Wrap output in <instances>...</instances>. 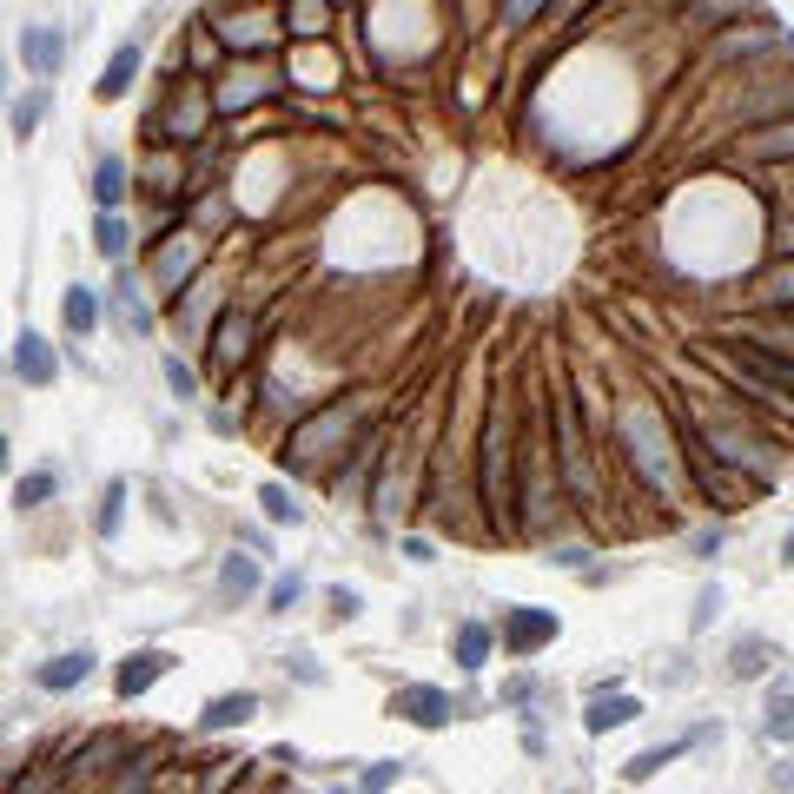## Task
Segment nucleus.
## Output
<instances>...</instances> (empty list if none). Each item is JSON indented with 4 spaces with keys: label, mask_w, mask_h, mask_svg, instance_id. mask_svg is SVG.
Listing matches in <instances>:
<instances>
[{
    "label": "nucleus",
    "mask_w": 794,
    "mask_h": 794,
    "mask_svg": "<svg viewBox=\"0 0 794 794\" xmlns=\"http://www.w3.org/2000/svg\"><path fill=\"white\" fill-rule=\"evenodd\" d=\"M345 431H351V404H331V411H318L311 424H298V431H292L285 457H292V464H318V457H325Z\"/></svg>",
    "instance_id": "nucleus-1"
},
{
    "label": "nucleus",
    "mask_w": 794,
    "mask_h": 794,
    "mask_svg": "<svg viewBox=\"0 0 794 794\" xmlns=\"http://www.w3.org/2000/svg\"><path fill=\"white\" fill-rule=\"evenodd\" d=\"M484 504L497 510V523H510L517 490H510V444H504V424H497V417H490V431H484Z\"/></svg>",
    "instance_id": "nucleus-2"
},
{
    "label": "nucleus",
    "mask_w": 794,
    "mask_h": 794,
    "mask_svg": "<svg viewBox=\"0 0 794 794\" xmlns=\"http://www.w3.org/2000/svg\"><path fill=\"white\" fill-rule=\"evenodd\" d=\"M550 636H557V610H510V616H504V643H510L517 656L543 649Z\"/></svg>",
    "instance_id": "nucleus-3"
},
{
    "label": "nucleus",
    "mask_w": 794,
    "mask_h": 794,
    "mask_svg": "<svg viewBox=\"0 0 794 794\" xmlns=\"http://www.w3.org/2000/svg\"><path fill=\"white\" fill-rule=\"evenodd\" d=\"M404 722H417V729H444L451 722V696L444 689H424V682H411V689H398V702H391Z\"/></svg>",
    "instance_id": "nucleus-4"
},
{
    "label": "nucleus",
    "mask_w": 794,
    "mask_h": 794,
    "mask_svg": "<svg viewBox=\"0 0 794 794\" xmlns=\"http://www.w3.org/2000/svg\"><path fill=\"white\" fill-rule=\"evenodd\" d=\"M252 331H258V325H252V311H225V318H219V331H212V338H219V345H212V358H219L225 371H239V364L252 358Z\"/></svg>",
    "instance_id": "nucleus-5"
},
{
    "label": "nucleus",
    "mask_w": 794,
    "mask_h": 794,
    "mask_svg": "<svg viewBox=\"0 0 794 794\" xmlns=\"http://www.w3.org/2000/svg\"><path fill=\"white\" fill-rule=\"evenodd\" d=\"M166 669H172V656H166V649H139V656H126V663H119V696H126V702H133V696H146Z\"/></svg>",
    "instance_id": "nucleus-6"
},
{
    "label": "nucleus",
    "mask_w": 794,
    "mask_h": 794,
    "mask_svg": "<svg viewBox=\"0 0 794 794\" xmlns=\"http://www.w3.org/2000/svg\"><path fill=\"white\" fill-rule=\"evenodd\" d=\"M192 265H199V239H172V245L152 258V278H159L166 292H179V285L192 278Z\"/></svg>",
    "instance_id": "nucleus-7"
},
{
    "label": "nucleus",
    "mask_w": 794,
    "mask_h": 794,
    "mask_svg": "<svg viewBox=\"0 0 794 794\" xmlns=\"http://www.w3.org/2000/svg\"><path fill=\"white\" fill-rule=\"evenodd\" d=\"M557 431H563V464H570V484L590 497V464H583V431H576V404H570V398L557 404Z\"/></svg>",
    "instance_id": "nucleus-8"
},
{
    "label": "nucleus",
    "mask_w": 794,
    "mask_h": 794,
    "mask_svg": "<svg viewBox=\"0 0 794 794\" xmlns=\"http://www.w3.org/2000/svg\"><path fill=\"white\" fill-rule=\"evenodd\" d=\"M13 364H20V378H27V384H53V378H60V364H53L46 338H33V331H20V345H13Z\"/></svg>",
    "instance_id": "nucleus-9"
},
{
    "label": "nucleus",
    "mask_w": 794,
    "mask_h": 794,
    "mask_svg": "<svg viewBox=\"0 0 794 794\" xmlns=\"http://www.w3.org/2000/svg\"><path fill=\"white\" fill-rule=\"evenodd\" d=\"M60 53H66V46H60V33H53V27H27V40H20V60H27L40 80H46V73H60Z\"/></svg>",
    "instance_id": "nucleus-10"
},
{
    "label": "nucleus",
    "mask_w": 794,
    "mask_h": 794,
    "mask_svg": "<svg viewBox=\"0 0 794 794\" xmlns=\"http://www.w3.org/2000/svg\"><path fill=\"white\" fill-rule=\"evenodd\" d=\"M636 716H643L636 696H596L590 716H583V729H590V735H610V729H623V722H636Z\"/></svg>",
    "instance_id": "nucleus-11"
},
{
    "label": "nucleus",
    "mask_w": 794,
    "mask_h": 794,
    "mask_svg": "<svg viewBox=\"0 0 794 794\" xmlns=\"http://www.w3.org/2000/svg\"><path fill=\"white\" fill-rule=\"evenodd\" d=\"M93 676V656L80 649V656H53L46 669H40V689H53V696H66V689H80Z\"/></svg>",
    "instance_id": "nucleus-12"
},
{
    "label": "nucleus",
    "mask_w": 794,
    "mask_h": 794,
    "mask_svg": "<svg viewBox=\"0 0 794 794\" xmlns=\"http://www.w3.org/2000/svg\"><path fill=\"white\" fill-rule=\"evenodd\" d=\"M133 73H139V46H119V53L106 60V73H99V99H119V93L133 86Z\"/></svg>",
    "instance_id": "nucleus-13"
},
{
    "label": "nucleus",
    "mask_w": 794,
    "mask_h": 794,
    "mask_svg": "<svg viewBox=\"0 0 794 794\" xmlns=\"http://www.w3.org/2000/svg\"><path fill=\"white\" fill-rule=\"evenodd\" d=\"M252 716H258V696H219V702H205V729H239Z\"/></svg>",
    "instance_id": "nucleus-14"
},
{
    "label": "nucleus",
    "mask_w": 794,
    "mask_h": 794,
    "mask_svg": "<svg viewBox=\"0 0 794 794\" xmlns=\"http://www.w3.org/2000/svg\"><path fill=\"white\" fill-rule=\"evenodd\" d=\"M742 351L755 358V371H762L769 384H782V391H794V358H788V351H769V345H755V338H749Z\"/></svg>",
    "instance_id": "nucleus-15"
},
{
    "label": "nucleus",
    "mask_w": 794,
    "mask_h": 794,
    "mask_svg": "<svg viewBox=\"0 0 794 794\" xmlns=\"http://www.w3.org/2000/svg\"><path fill=\"white\" fill-rule=\"evenodd\" d=\"M272 93V73H239L232 86H219V106L232 113V106H252V99H265Z\"/></svg>",
    "instance_id": "nucleus-16"
},
{
    "label": "nucleus",
    "mask_w": 794,
    "mask_h": 794,
    "mask_svg": "<svg viewBox=\"0 0 794 794\" xmlns=\"http://www.w3.org/2000/svg\"><path fill=\"white\" fill-rule=\"evenodd\" d=\"M60 318H66V331H93V325H99V298H93L86 285H73L66 305H60Z\"/></svg>",
    "instance_id": "nucleus-17"
},
{
    "label": "nucleus",
    "mask_w": 794,
    "mask_h": 794,
    "mask_svg": "<svg viewBox=\"0 0 794 794\" xmlns=\"http://www.w3.org/2000/svg\"><path fill=\"white\" fill-rule=\"evenodd\" d=\"M696 477H702V490H709V497H716L722 510H735V497H742V490H735V477H729L722 464H709V457H696Z\"/></svg>",
    "instance_id": "nucleus-18"
},
{
    "label": "nucleus",
    "mask_w": 794,
    "mask_h": 794,
    "mask_svg": "<svg viewBox=\"0 0 794 794\" xmlns=\"http://www.w3.org/2000/svg\"><path fill=\"white\" fill-rule=\"evenodd\" d=\"M484 656H490V629L464 623V629H457V663H464V669H484Z\"/></svg>",
    "instance_id": "nucleus-19"
},
{
    "label": "nucleus",
    "mask_w": 794,
    "mask_h": 794,
    "mask_svg": "<svg viewBox=\"0 0 794 794\" xmlns=\"http://www.w3.org/2000/svg\"><path fill=\"white\" fill-rule=\"evenodd\" d=\"M93 192H99V205H119V192H126V166H119V159H99Z\"/></svg>",
    "instance_id": "nucleus-20"
},
{
    "label": "nucleus",
    "mask_w": 794,
    "mask_h": 794,
    "mask_svg": "<svg viewBox=\"0 0 794 794\" xmlns=\"http://www.w3.org/2000/svg\"><path fill=\"white\" fill-rule=\"evenodd\" d=\"M258 504H265V517H272V523H298V517H305V510L292 504V490H285V484H265V490H258Z\"/></svg>",
    "instance_id": "nucleus-21"
},
{
    "label": "nucleus",
    "mask_w": 794,
    "mask_h": 794,
    "mask_svg": "<svg viewBox=\"0 0 794 794\" xmlns=\"http://www.w3.org/2000/svg\"><path fill=\"white\" fill-rule=\"evenodd\" d=\"M93 245H99V252H106V258H113V265H119V258H126V225H119V219H113V212H106V219H99V225H93Z\"/></svg>",
    "instance_id": "nucleus-22"
},
{
    "label": "nucleus",
    "mask_w": 794,
    "mask_h": 794,
    "mask_svg": "<svg viewBox=\"0 0 794 794\" xmlns=\"http://www.w3.org/2000/svg\"><path fill=\"white\" fill-rule=\"evenodd\" d=\"M762 729H769L775 742H794V696H775V702H769V716H762Z\"/></svg>",
    "instance_id": "nucleus-23"
},
{
    "label": "nucleus",
    "mask_w": 794,
    "mask_h": 794,
    "mask_svg": "<svg viewBox=\"0 0 794 794\" xmlns=\"http://www.w3.org/2000/svg\"><path fill=\"white\" fill-rule=\"evenodd\" d=\"M199 126H205V99H179L172 106V139H192Z\"/></svg>",
    "instance_id": "nucleus-24"
},
{
    "label": "nucleus",
    "mask_w": 794,
    "mask_h": 794,
    "mask_svg": "<svg viewBox=\"0 0 794 794\" xmlns=\"http://www.w3.org/2000/svg\"><path fill=\"white\" fill-rule=\"evenodd\" d=\"M755 152H762V159H794V119L788 126H769V133L755 139Z\"/></svg>",
    "instance_id": "nucleus-25"
},
{
    "label": "nucleus",
    "mask_w": 794,
    "mask_h": 794,
    "mask_svg": "<svg viewBox=\"0 0 794 794\" xmlns=\"http://www.w3.org/2000/svg\"><path fill=\"white\" fill-rule=\"evenodd\" d=\"M762 292H769V305H788V311H794V258H788V265H775V272L762 278Z\"/></svg>",
    "instance_id": "nucleus-26"
},
{
    "label": "nucleus",
    "mask_w": 794,
    "mask_h": 794,
    "mask_svg": "<svg viewBox=\"0 0 794 794\" xmlns=\"http://www.w3.org/2000/svg\"><path fill=\"white\" fill-rule=\"evenodd\" d=\"M225 590H232V596H252V590H258V563L232 557V563H225Z\"/></svg>",
    "instance_id": "nucleus-27"
},
{
    "label": "nucleus",
    "mask_w": 794,
    "mask_h": 794,
    "mask_svg": "<svg viewBox=\"0 0 794 794\" xmlns=\"http://www.w3.org/2000/svg\"><path fill=\"white\" fill-rule=\"evenodd\" d=\"M769 663H775V649H762V643H742V649H735V676H762Z\"/></svg>",
    "instance_id": "nucleus-28"
},
{
    "label": "nucleus",
    "mask_w": 794,
    "mask_h": 794,
    "mask_svg": "<svg viewBox=\"0 0 794 794\" xmlns=\"http://www.w3.org/2000/svg\"><path fill=\"white\" fill-rule=\"evenodd\" d=\"M669 762H676V749H649V755H636V762H629V782H649V775H656V769H669Z\"/></svg>",
    "instance_id": "nucleus-29"
},
{
    "label": "nucleus",
    "mask_w": 794,
    "mask_h": 794,
    "mask_svg": "<svg viewBox=\"0 0 794 794\" xmlns=\"http://www.w3.org/2000/svg\"><path fill=\"white\" fill-rule=\"evenodd\" d=\"M755 345H769V351H788V358H794V325H782V318H775V325H762V331H755Z\"/></svg>",
    "instance_id": "nucleus-30"
},
{
    "label": "nucleus",
    "mask_w": 794,
    "mask_h": 794,
    "mask_svg": "<svg viewBox=\"0 0 794 794\" xmlns=\"http://www.w3.org/2000/svg\"><path fill=\"white\" fill-rule=\"evenodd\" d=\"M40 113H46V93H27V99L13 106V126H20V133H33V126H40Z\"/></svg>",
    "instance_id": "nucleus-31"
},
{
    "label": "nucleus",
    "mask_w": 794,
    "mask_h": 794,
    "mask_svg": "<svg viewBox=\"0 0 794 794\" xmlns=\"http://www.w3.org/2000/svg\"><path fill=\"white\" fill-rule=\"evenodd\" d=\"M46 497H53V477H46V470L20 477V510H27V504H46Z\"/></svg>",
    "instance_id": "nucleus-32"
},
{
    "label": "nucleus",
    "mask_w": 794,
    "mask_h": 794,
    "mask_svg": "<svg viewBox=\"0 0 794 794\" xmlns=\"http://www.w3.org/2000/svg\"><path fill=\"white\" fill-rule=\"evenodd\" d=\"M166 384H172L179 398H192V391H199V378L186 371V358H166Z\"/></svg>",
    "instance_id": "nucleus-33"
},
{
    "label": "nucleus",
    "mask_w": 794,
    "mask_h": 794,
    "mask_svg": "<svg viewBox=\"0 0 794 794\" xmlns=\"http://www.w3.org/2000/svg\"><path fill=\"white\" fill-rule=\"evenodd\" d=\"M119 504H126V490H119V484H113V490H106V510H99V530H106V537H113V530H119Z\"/></svg>",
    "instance_id": "nucleus-34"
},
{
    "label": "nucleus",
    "mask_w": 794,
    "mask_h": 794,
    "mask_svg": "<svg viewBox=\"0 0 794 794\" xmlns=\"http://www.w3.org/2000/svg\"><path fill=\"white\" fill-rule=\"evenodd\" d=\"M398 775H404V769H398V762H371V769H364V788H391V782H398Z\"/></svg>",
    "instance_id": "nucleus-35"
},
{
    "label": "nucleus",
    "mask_w": 794,
    "mask_h": 794,
    "mask_svg": "<svg viewBox=\"0 0 794 794\" xmlns=\"http://www.w3.org/2000/svg\"><path fill=\"white\" fill-rule=\"evenodd\" d=\"M537 7H543V0H504V27H523Z\"/></svg>",
    "instance_id": "nucleus-36"
},
{
    "label": "nucleus",
    "mask_w": 794,
    "mask_h": 794,
    "mask_svg": "<svg viewBox=\"0 0 794 794\" xmlns=\"http://www.w3.org/2000/svg\"><path fill=\"white\" fill-rule=\"evenodd\" d=\"M298 603V576H285V583H272V610H292Z\"/></svg>",
    "instance_id": "nucleus-37"
},
{
    "label": "nucleus",
    "mask_w": 794,
    "mask_h": 794,
    "mask_svg": "<svg viewBox=\"0 0 794 794\" xmlns=\"http://www.w3.org/2000/svg\"><path fill=\"white\" fill-rule=\"evenodd\" d=\"M716 610H722V596H716V590H709V596H702V603H696V629H709V616H716Z\"/></svg>",
    "instance_id": "nucleus-38"
},
{
    "label": "nucleus",
    "mask_w": 794,
    "mask_h": 794,
    "mask_svg": "<svg viewBox=\"0 0 794 794\" xmlns=\"http://www.w3.org/2000/svg\"><path fill=\"white\" fill-rule=\"evenodd\" d=\"M775 252H788V258H794V219H782V232H775Z\"/></svg>",
    "instance_id": "nucleus-39"
},
{
    "label": "nucleus",
    "mask_w": 794,
    "mask_h": 794,
    "mask_svg": "<svg viewBox=\"0 0 794 794\" xmlns=\"http://www.w3.org/2000/svg\"><path fill=\"white\" fill-rule=\"evenodd\" d=\"M775 782H782V788H794V762H782V769H775Z\"/></svg>",
    "instance_id": "nucleus-40"
},
{
    "label": "nucleus",
    "mask_w": 794,
    "mask_h": 794,
    "mask_svg": "<svg viewBox=\"0 0 794 794\" xmlns=\"http://www.w3.org/2000/svg\"><path fill=\"white\" fill-rule=\"evenodd\" d=\"M0 470H7V437H0Z\"/></svg>",
    "instance_id": "nucleus-41"
},
{
    "label": "nucleus",
    "mask_w": 794,
    "mask_h": 794,
    "mask_svg": "<svg viewBox=\"0 0 794 794\" xmlns=\"http://www.w3.org/2000/svg\"><path fill=\"white\" fill-rule=\"evenodd\" d=\"M782 557H788V563H794V537H788V550H782Z\"/></svg>",
    "instance_id": "nucleus-42"
}]
</instances>
